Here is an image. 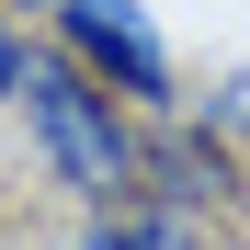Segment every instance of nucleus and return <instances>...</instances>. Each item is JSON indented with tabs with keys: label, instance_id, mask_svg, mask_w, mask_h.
Masks as SVG:
<instances>
[{
	"label": "nucleus",
	"instance_id": "1",
	"mask_svg": "<svg viewBox=\"0 0 250 250\" xmlns=\"http://www.w3.org/2000/svg\"><path fill=\"white\" fill-rule=\"evenodd\" d=\"M23 137L46 159V182L68 205H137L148 182V137H137V103H114L68 46H34V80H23Z\"/></svg>",
	"mask_w": 250,
	"mask_h": 250
},
{
	"label": "nucleus",
	"instance_id": "2",
	"mask_svg": "<svg viewBox=\"0 0 250 250\" xmlns=\"http://www.w3.org/2000/svg\"><path fill=\"white\" fill-rule=\"evenodd\" d=\"M46 34L103 80L114 103H137V114H171L182 103V68H171V46H159L148 0H46Z\"/></svg>",
	"mask_w": 250,
	"mask_h": 250
},
{
	"label": "nucleus",
	"instance_id": "3",
	"mask_svg": "<svg viewBox=\"0 0 250 250\" xmlns=\"http://www.w3.org/2000/svg\"><path fill=\"white\" fill-rule=\"evenodd\" d=\"M148 205H171V216H239L250 205V159L228 148V125H159L148 137V182H137Z\"/></svg>",
	"mask_w": 250,
	"mask_h": 250
},
{
	"label": "nucleus",
	"instance_id": "4",
	"mask_svg": "<svg viewBox=\"0 0 250 250\" xmlns=\"http://www.w3.org/2000/svg\"><path fill=\"white\" fill-rule=\"evenodd\" d=\"M68 250H205V216H171V205H91Z\"/></svg>",
	"mask_w": 250,
	"mask_h": 250
},
{
	"label": "nucleus",
	"instance_id": "5",
	"mask_svg": "<svg viewBox=\"0 0 250 250\" xmlns=\"http://www.w3.org/2000/svg\"><path fill=\"white\" fill-rule=\"evenodd\" d=\"M23 80H34V46H23V23L0 12V103H23Z\"/></svg>",
	"mask_w": 250,
	"mask_h": 250
},
{
	"label": "nucleus",
	"instance_id": "6",
	"mask_svg": "<svg viewBox=\"0 0 250 250\" xmlns=\"http://www.w3.org/2000/svg\"><path fill=\"white\" fill-rule=\"evenodd\" d=\"M205 125H239L250 137V80H216V91H205Z\"/></svg>",
	"mask_w": 250,
	"mask_h": 250
},
{
	"label": "nucleus",
	"instance_id": "7",
	"mask_svg": "<svg viewBox=\"0 0 250 250\" xmlns=\"http://www.w3.org/2000/svg\"><path fill=\"white\" fill-rule=\"evenodd\" d=\"M0 12H46V0H0Z\"/></svg>",
	"mask_w": 250,
	"mask_h": 250
}]
</instances>
